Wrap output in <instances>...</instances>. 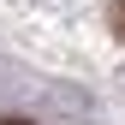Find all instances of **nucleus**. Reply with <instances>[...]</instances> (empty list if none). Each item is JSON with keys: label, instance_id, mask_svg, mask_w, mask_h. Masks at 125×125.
Wrapping results in <instances>:
<instances>
[{"label": "nucleus", "instance_id": "f257e3e1", "mask_svg": "<svg viewBox=\"0 0 125 125\" xmlns=\"http://www.w3.org/2000/svg\"><path fill=\"white\" fill-rule=\"evenodd\" d=\"M113 36L125 42V0H113Z\"/></svg>", "mask_w": 125, "mask_h": 125}, {"label": "nucleus", "instance_id": "f03ea898", "mask_svg": "<svg viewBox=\"0 0 125 125\" xmlns=\"http://www.w3.org/2000/svg\"><path fill=\"white\" fill-rule=\"evenodd\" d=\"M0 125H30V119H0Z\"/></svg>", "mask_w": 125, "mask_h": 125}]
</instances>
